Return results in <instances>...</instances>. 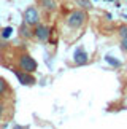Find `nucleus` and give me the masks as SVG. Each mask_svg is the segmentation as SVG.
I'll return each mask as SVG.
<instances>
[{"label":"nucleus","instance_id":"nucleus-4","mask_svg":"<svg viewBox=\"0 0 127 129\" xmlns=\"http://www.w3.org/2000/svg\"><path fill=\"white\" fill-rule=\"evenodd\" d=\"M73 62L76 64V66H86L87 62H89V56H87V53L84 51V48H76L75 53H73Z\"/></svg>","mask_w":127,"mask_h":129},{"label":"nucleus","instance_id":"nucleus-3","mask_svg":"<svg viewBox=\"0 0 127 129\" xmlns=\"http://www.w3.org/2000/svg\"><path fill=\"white\" fill-rule=\"evenodd\" d=\"M24 22H27L29 26H37L40 22V14L35 7H29L24 11Z\"/></svg>","mask_w":127,"mask_h":129},{"label":"nucleus","instance_id":"nucleus-6","mask_svg":"<svg viewBox=\"0 0 127 129\" xmlns=\"http://www.w3.org/2000/svg\"><path fill=\"white\" fill-rule=\"evenodd\" d=\"M33 35H35L38 40L45 42V40H48V37H49V27L45 26V24L38 22L37 26H35V29H33Z\"/></svg>","mask_w":127,"mask_h":129},{"label":"nucleus","instance_id":"nucleus-14","mask_svg":"<svg viewBox=\"0 0 127 129\" xmlns=\"http://www.w3.org/2000/svg\"><path fill=\"white\" fill-rule=\"evenodd\" d=\"M119 34H121V38H122V37H127V27L122 26V27L119 29Z\"/></svg>","mask_w":127,"mask_h":129},{"label":"nucleus","instance_id":"nucleus-5","mask_svg":"<svg viewBox=\"0 0 127 129\" xmlns=\"http://www.w3.org/2000/svg\"><path fill=\"white\" fill-rule=\"evenodd\" d=\"M14 72V75H16V78L19 80V83L24 86H32V85H35V78H33L29 72H19V70H13Z\"/></svg>","mask_w":127,"mask_h":129},{"label":"nucleus","instance_id":"nucleus-11","mask_svg":"<svg viewBox=\"0 0 127 129\" xmlns=\"http://www.w3.org/2000/svg\"><path fill=\"white\" fill-rule=\"evenodd\" d=\"M11 34H13V29L11 27H5L3 30H2V37L3 38H10V37H11Z\"/></svg>","mask_w":127,"mask_h":129},{"label":"nucleus","instance_id":"nucleus-12","mask_svg":"<svg viewBox=\"0 0 127 129\" xmlns=\"http://www.w3.org/2000/svg\"><path fill=\"white\" fill-rule=\"evenodd\" d=\"M78 3H80L84 10H91V8H92V5H91L89 0H78Z\"/></svg>","mask_w":127,"mask_h":129},{"label":"nucleus","instance_id":"nucleus-15","mask_svg":"<svg viewBox=\"0 0 127 129\" xmlns=\"http://www.w3.org/2000/svg\"><path fill=\"white\" fill-rule=\"evenodd\" d=\"M3 112H5V105H3V104H2V102H0V116H2V115H3Z\"/></svg>","mask_w":127,"mask_h":129},{"label":"nucleus","instance_id":"nucleus-1","mask_svg":"<svg viewBox=\"0 0 127 129\" xmlns=\"http://www.w3.org/2000/svg\"><path fill=\"white\" fill-rule=\"evenodd\" d=\"M87 19L86 16V11H83V10H75V11H72V14L67 18V26L70 29H80L84 21Z\"/></svg>","mask_w":127,"mask_h":129},{"label":"nucleus","instance_id":"nucleus-9","mask_svg":"<svg viewBox=\"0 0 127 129\" xmlns=\"http://www.w3.org/2000/svg\"><path fill=\"white\" fill-rule=\"evenodd\" d=\"M7 91H8V83H7V80H5V78L0 77V97H2Z\"/></svg>","mask_w":127,"mask_h":129},{"label":"nucleus","instance_id":"nucleus-10","mask_svg":"<svg viewBox=\"0 0 127 129\" xmlns=\"http://www.w3.org/2000/svg\"><path fill=\"white\" fill-rule=\"evenodd\" d=\"M105 59H106V62H108L110 66H113V67H119L121 66V61H118L114 56H106Z\"/></svg>","mask_w":127,"mask_h":129},{"label":"nucleus","instance_id":"nucleus-2","mask_svg":"<svg viewBox=\"0 0 127 129\" xmlns=\"http://www.w3.org/2000/svg\"><path fill=\"white\" fill-rule=\"evenodd\" d=\"M19 67H21V70H24V72L32 73V72L37 70L38 64H37V61L32 56H29V54H22V56L19 57Z\"/></svg>","mask_w":127,"mask_h":129},{"label":"nucleus","instance_id":"nucleus-7","mask_svg":"<svg viewBox=\"0 0 127 129\" xmlns=\"http://www.w3.org/2000/svg\"><path fill=\"white\" fill-rule=\"evenodd\" d=\"M40 7L45 11H54L57 8V2L56 0H40Z\"/></svg>","mask_w":127,"mask_h":129},{"label":"nucleus","instance_id":"nucleus-8","mask_svg":"<svg viewBox=\"0 0 127 129\" xmlns=\"http://www.w3.org/2000/svg\"><path fill=\"white\" fill-rule=\"evenodd\" d=\"M19 35L24 37V38H30L33 35V32L30 30V26H29L27 22H22L21 26H19Z\"/></svg>","mask_w":127,"mask_h":129},{"label":"nucleus","instance_id":"nucleus-13","mask_svg":"<svg viewBox=\"0 0 127 129\" xmlns=\"http://www.w3.org/2000/svg\"><path fill=\"white\" fill-rule=\"evenodd\" d=\"M121 49H122L124 53H127V37L121 38Z\"/></svg>","mask_w":127,"mask_h":129}]
</instances>
